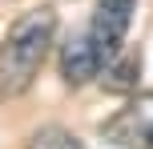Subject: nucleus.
Masks as SVG:
<instances>
[{"label": "nucleus", "mask_w": 153, "mask_h": 149, "mask_svg": "<svg viewBox=\"0 0 153 149\" xmlns=\"http://www.w3.org/2000/svg\"><path fill=\"white\" fill-rule=\"evenodd\" d=\"M56 8H69V24L56 28V69L69 89H81L125 48L137 0H56Z\"/></svg>", "instance_id": "nucleus-1"}, {"label": "nucleus", "mask_w": 153, "mask_h": 149, "mask_svg": "<svg viewBox=\"0 0 153 149\" xmlns=\"http://www.w3.org/2000/svg\"><path fill=\"white\" fill-rule=\"evenodd\" d=\"M56 8H28L0 36V101L24 97L36 85L45 61L56 53Z\"/></svg>", "instance_id": "nucleus-2"}, {"label": "nucleus", "mask_w": 153, "mask_h": 149, "mask_svg": "<svg viewBox=\"0 0 153 149\" xmlns=\"http://www.w3.org/2000/svg\"><path fill=\"white\" fill-rule=\"evenodd\" d=\"M101 141L113 149H153V93H129L113 117L101 121Z\"/></svg>", "instance_id": "nucleus-3"}, {"label": "nucleus", "mask_w": 153, "mask_h": 149, "mask_svg": "<svg viewBox=\"0 0 153 149\" xmlns=\"http://www.w3.org/2000/svg\"><path fill=\"white\" fill-rule=\"evenodd\" d=\"M101 89H109V93H137V81H141V53H129V48H121V53L113 56V61L101 69Z\"/></svg>", "instance_id": "nucleus-4"}, {"label": "nucleus", "mask_w": 153, "mask_h": 149, "mask_svg": "<svg viewBox=\"0 0 153 149\" xmlns=\"http://www.w3.org/2000/svg\"><path fill=\"white\" fill-rule=\"evenodd\" d=\"M28 149H85V141L76 133H69V129H61V125H45L28 137Z\"/></svg>", "instance_id": "nucleus-5"}]
</instances>
